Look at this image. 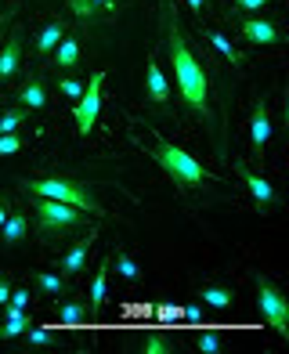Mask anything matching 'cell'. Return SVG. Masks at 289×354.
Here are the masks:
<instances>
[{"mask_svg":"<svg viewBox=\"0 0 289 354\" xmlns=\"http://www.w3.org/2000/svg\"><path fill=\"white\" fill-rule=\"evenodd\" d=\"M203 304L214 311H228L232 308V289L224 286H203Z\"/></svg>","mask_w":289,"mask_h":354,"instance_id":"obj_22","label":"cell"},{"mask_svg":"<svg viewBox=\"0 0 289 354\" xmlns=\"http://www.w3.org/2000/svg\"><path fill=\"white\" fill-rule=\"evenodd\" d=\"M235 170H239V177H243V185H246V192H250V199H253V206L261 214H268V210H279L282 206V196H279V188L271 185V181H264L257 170H250L246 163H235Z\"/></svg>","mask_w":289,"mask_h":354,"instance_id":"obj_7","label":"cell"},{"mask_svg":"<svg viewBox=\"0 0 289 354\" xmlns=\"http://www.w3.org/2000/svg\"><path fill=\"white\" fill-rule=\"evenodd\" d=\"M51 55H55V66H58V69H76V66H80V40L66 33Z\"/></svg>","mask_w":289,"mask_h":354,"instance_id":"obj_17","label":"cell"},{"mask_svg":"<svg viewBox=\"0 0 289 354\" xmlns=\"http://www.w3.org/2000/svg\"><path fill=\"white\" fill-rule=\"evenodd\" d=\"M19 66H22V33H11L8 44L0 47V84H8L19 73Z\"/></svg>","mask_w":289,"mask_h":354,"instance_id":"obj_12","label":"cell"},{"mask_svg":"<svg viewBox=\"0 0 289 354\" xmlns=\"http://www.w3.org/2000/svg\"><path fill=\"white\" fill-rule=\"evenodd\" d=\"M62 37H66V22H58V19H55V22H47L40 33H37V55L47 58V55H51L55 47H58Z\"/></svg>","mask_w":289,"mask_h":354,"instance_id":"obj_18","label":"cell"},{"mask_svg":"<svg viewBox=\"0 0 289 354\" xmlns=\"http://www.w3.org/2000/svg\"><path fill=\"white\" fill-rule=\"evenodd\" d=\"M268 141H271V116H268V105L257 102L253 105V120H250V145H253V152L261 156L268 149Z\"/></svg>","mask_w":289,"mask_h":354,"instance_id":"obj_11","label":"cell"},{"mask_svg":"<svg viewBox=\"0 0 289 354\" xmlns=\"http://www.w3.org/2000/svg\"><path fill=\"white\" fill-rule=\"evenodd\" d=\"M8 297H11V282H8V279H0V308L8 304Z\"/></svg>","mask_w":289,"mask_h":354,"instance_id":"obj_34","label":"cell"},{"mask_svg":"<svg viewBox=\"0 0 289 354\" xmlns=\"http://www.w3.org/2000/svg\"><path fill=\"white\" fill-rule=\"evenodd\" d=\"M239 33H243L250 44H257V47H271V44L282 40L279 26L271 19H243V22H239Z\"/></svg>","mask_w":289,"mask_h":354,"instance_id":"obj_9","label":"cell"},{"mask_svg":"<svg viewBox=\"0 0 289 354\" xmlns=\"http://www.w3.org/2000/svg\"><path fill=\"white\" fill-rule=\"evenodd\" d=\"M29 329V315L19 311V315H8L4 326H0V340H15V336H22Z\"/></svg>","mask_w":289,"mask_h":354,"instance_id":"obj_23","label":"cell"},{"mask_svg":"<svg viewBox=\"0 0 289 354\" xmlns=\"http://www.w3.org/2000/svg\"><path fill=\"white\" fill-rule=\"evenodd\" d=\"M22 192H26V196H33V199L69 203V206H76V210L94 214V217L102 214V203L94 199L80 181H73V177H37V181H22Z\"/></svg>","mask_w":289,"mask_h":354,"instance_id":"obj_2","label":"cell"},{"mask_svg":"<svg viewBox=\"0 0 289 354\" xmlns=\"http://www.w3.org/2000/svg\"><path fill=\"white\" fill-rule=\"evenodd\" d=\"M94 239H98V232H87V239H80V243H76L66 257H58V275H62V279H76L80 271H84L87 253H91V246H94Z\"/></svg>","mask_w":289,"mask_h":354,"instance_id":"obj_8","label":"cell"},{"mask_svg":"<svg viewBox=\"0 0 289 354\" xmlns=\"http://www.w3.org/2000/svg\"><path fill=\"white\" fill-rule=\"evenodd\" d=\"M152 159L159 163V170H167V177L178 188H199L203 181H206V170L196 163V159H192L185 149H178V145L174 141H163L159 138L156 145H152Z\"/></svg>","mask_w":289,"mask_h":354,"instance_id":"obj_4","label":"cell"},{"mask_svg":"<svg viewBox=\"0 0 289 354\" xmlns=\"http://www.w3.org/2000/svg\"><path fill=\"white\" fill-rule=\"evenodd\" d=\"M58 87H62V94H66V98H80V94H84V80H76V76H66V80H58Z\"/></svg>","mask_w":289,"mask_h":354,"instance_id":"obj_28","label":"cell"},{"mask_svg":"<svg viewBox=\"0 0 289 354\" xmlns=\"http://www.w3.org/2000/svg\"><path fill=\"white\" fill-rule=\"evenodd\" d=\"M109 268H112V257H105L102 268L94 271V279H91V300H87V311H91V315H98L102 304H105V293H109Z\"/></svg>","mask_w":289,"mask_h":354,"instance_id":"obj_15","label":"cell"},{"mask_svg":"<svg viewBox=\"0 0 289 354\" xmlns=\"http://www.w3.org/2000/svg\"><path fill=\"white\" fill-rule=\"evenodd\" d=\"M271 0H235V8L239 11H261V8H268Z\"/></svg>","mask_w":289,"mask_h":354,"instance_id":"obj_33","label":"cell"},{"mask_svg":"<svg viewBox=\"0 0 289 354\" xmlns=\"http://www.w3.org/2000/svg\"><path fill=\"white\" fill-rule=\"evenodd\" d=\"M257 304H261V318L282 336V340H289V304L282 297V289L275 282L261 279L257 282Z\"/></svg>","mask_w":289,"mask_h":354,"instance_id":"obj_5","label":"cell"},{"mask_svg":"<svg viewBox=\"0 0 289 354\" xmlns=\"http://www.w3.org/2000/svg\"><path fill=\"white\" fill-rule=\"evenodd\" d=\"M69 11L76 15V19H94V15H98L94 0H69Z\"/></svg>","mask_w":289,"mask_h":354,"instance_id":"obj_29","label":"cell"},{"mask_svg":"<svg viewBox=\"0 0 289 354\" xmlns=\"http://www.w3.org/2000/svg\"><path fill=\"white\" fill-rule=\"evenodd\" d=\"M196 351H199V354H221V333H217V329H199Z\"/></svg>","mask_w":289,"mask_h":354,"instance_id":"obj_25","label":"cell"},{"mask_svg":"<svg viewBox=\"0 0 289 354\" xmlns=\"http://www.w3.org/2000/svg\"><path fill=\"white\" fill-rule=\"evenodd\" d=\"M33 286L40 289V293L44 297H58V293H66V279H62L58 275V271H37V275H33Z\"/></svg>","mask_w":289,"mask_h":354,"instance_id":"obj_21","label":"cell"},{"mask_svg":"<svg viewBox=\"0 0 289 354\" xmlns=\"http://www.w3.org/2000/svg\"><path fill=\"white\" fill-rule=\"evenodd\" d=\"M26 235H29V217L19 214V210L8 214V221L0 224V243H4V246H19Z\"/></svg>","mask_w":289,"mask_h":354,"instance_id":"obj_16","label":"cell"},{"mask_svg":"<svg viewBox=\"0 0 289 354\" xmlns=\"http://www.w3.org/2000/svg\"><path fill=\"white\" fill-rule=\"evenodd\" d=\"M8 214H11V210H8V206H4V203H0V224H4V221H8Z\"/></svg>","mask_w":289,"mask_h":354,"instance_id":"obj_36","label":"cell"},{"mask_svg":"<svg viewBox=\"0 0 289 354\" xmlns=\"http://www.w3.org/2000/svg\"><path fill=\"white\" fill-rule=\"evenodd\" d=\"M188 8H192V15L203 22V8H206V0H188Z\"/></svg>","mask_w":289,"mask_h":354,"instance_id":"obj_35","label":"cell"},{"mask_svg":"<svg viewBox=\"0 0 289 354\" xmlns=\"http://www.w3.org/2000/svg\"><path fill=\"white\" fill-rule=\"evenodd\" d=\"M87 300H66L58 308L55 322H58V329H80V326H87Z\"/></svg>","mask_w":289,"mask_h":354,"instance_id":"obj_14","label":"cell"},{"mask_svg":"<svg viewBox=\"0 0 289 354\" xmlns=\"http://www.w3.org/2000/svg\"><path fill=\"white\" fill-rule=\"evenodd\" d=\"M102 84H105V73L98 69L87 84H84V94L76 98L73 105V120H76V131L80 134H91L94 131V123H98V112H102Z\"/></svg>","mask_w":289,"mask_h":354,"instance_id":"obj_6","label":"cell"},{"mask_svg":"<svg viewBox=\"0 0 289 354\" xmlns=\"http://www.w3.org/2000/svg\"><path fill=\"white\" fill-rule=\"evenodd\" d=\"M29 120V112L19 105V109H4L0 112V134H11V131H19V127Z\"/></svg>","mask_w":289,"mask_h":354,"instance_id":"obj_24","label":"cell"},{"mask_svg":"<svg viewBox=\"0 0 289 354\" xmlns=\"http://www.w3.org/2000/svg\"><path fill=\"white\" fill-rule=\"evenodd\" d=\"M22 149V138L19 134H0V156H11V152H19Z\"/></svg>","mask_w":289,"mask_h":354,"instance_id":"obj_31","label":"cell"},{"mask_svg":"<svg viewBox=\"0 0 289 354\" xmlns=\"http://www.w3.org/2000/svg\"><path fill=\"white\" fill-rule=\"evenodd\" d=\"M33 210H37V235L40 239H66V235H76L80 228H87V214L69 206V203L37 199Z\"/></svg>","mask_w":289,"mask_h":354,"instance_id":"obj_3","label":"cell"},{"mask_svg":"<svg viewBox=\"0 0 289 354\" xmlns=\"http://www.w3.org/2000/svg\"><path fill=\"white\" fill-rule=\"evenodd\" d=\"M4 308H11V311H29V289H11V297H8Z\"/></svg>","mask_w":289,"mask_h":354,"instance_id":"obj_30","label":"cell"},{"mask_svg":"<svg viewBox=\"0 0 289 354\" xmlns=\"http://www.w3.org/2000/svg\"><path fill=\"white\" fill-rule=\"evenodd\" d=\"M170 351H174V344H167L163 336H156V333L144 336V354H170Z\"/></svg>","mask_w":289,"mask_h":354,"instance_id":"obj_27","label":"cell"},{"mask_svg":"<svg viewBox=\"0 0 289 354\" xmlns=\"http://www.w3.org/2000/svg\"><path fill=\"white\" fill-rule=\"evenodd\" d=\"M109 257H112V264H116V271H120L123 282H138V279H141V268H138V261H134L127 250H112Z\"/></svg>","mask_w":289,"mask_h":354,"instance_id":"obj_20","label":"cell"},{"mask_svg":"<svg viewBox=\"0 0 289 354\" xmlns=\"http://www.w3.org/2000/svg\"><path fill=\"white\" fill-rule=\"evenodd\" d=\"M109 4H112V0H94V8H98V11H102V8H109Z\"/></svg>","mask_w":289,"mask_h":354,"instance_id":"obj_37","label":"cell"},{"mask_svg":"<svg viewBox=\"0 0 289 354\" xmlns=\"http://www.w3.org/2000/svg\"><path fill=\"white\" fill-rule=\"evenodd\" d=\"M199 33H206V40H210V44L217 47V55H224V58H228L235 69H243V55L235 51V44H232L228 37H224V33H217V29H210V26H206V29L199 26Z\"/></svg>","mask_w":289,"mask_h":354,"instance_id":"obj_19","label":"cell"},{"mask_svg":"<svg viewBox=\"0 0 289 354\" xmlns=\"http://www.w3.org/2000/svg\"><path fill=\"white\" fill-rule=\"evenodd\" d=\"M163 33H167V55L174 66V84H178V98L185 102V109L199 120H210V80H206L203 62L196 58L192 44L181 33L178 11H174L170 0H163Z\"/></svg>","mask_w":289,"mask_h":354,"instance_id":"obj_1","label":"cell"},{"mask_svg":"<svg viewBox=\"0 0 289 354\" xmlns=\"http://www.w3.org/2000/svg\"><path fill=\"white\" fill-rule=\"evenodd\" d=\"M19 105H22L26 112H40V109H47V87H44V80H40V76H29L26 84H22V91H19Z\"/></svg>","mask_w":289,"mask_h":354,"instance_id":"obj_13","label":"cell"},{"mask_svg":"<svg viewBox=\"0 0 289 354\" xmlns=\"http://www.w3.org/2000/svg\"><path fill=\"white\" fill-rule=\"evenodd\" d=\"M181 318L192 322V326H199V322H203V308H199V304H188V308L181 311Z\"/></svg>","mask_w":289,"mask_h":354,"instance_id":"obj_32","label":"cell"},{"mask_svg":"<svg viewBox=\"0 0 289 354\" xmlns=\"http://www.w3.org/2000/svg\"><path fill=\"white\" fill-rule=\"evenodd\" d=\"M22 336H26V344L33 347V351H40V347H47V344H51V333H47V329H33V326H29Z\"/></svg>","mask_w":289,"mask_h":354,"instance_id":"obj_26","label":"cell"},{"mask_svg":"<svg viewBox=\"0 0 289 354\" xmlns=\"http://www.w3.org/2000/svg\"><path fill=\"white\" fill-rule=\"evenodd\" d=\"M144 98H149L152 105L170 102V84H167V76H163L156 58H149V66H144Z\"/></svg>","mask_w":289,"mask_h":354,"instance_id":"obj_10","label":"cell"}]
</instances>
